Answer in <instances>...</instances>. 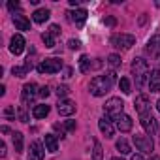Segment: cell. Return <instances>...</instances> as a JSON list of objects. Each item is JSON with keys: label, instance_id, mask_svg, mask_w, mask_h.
<instances>
[{"label": "cell", "instance_id": "obj_43", "mask_svg": "<svg viewBox=\"0 0 160 160\" xmlns=\"http://www.w3.org/2000/svg\"><path fill=\"white\" fill-rule=\"evenodd\" d=\"M156 109H158V111H160V100H158V102H156Z\"/></svg>", "mask_w": 160, "mask_h": 160}, {"label": "cell", "instance_id": "obj_5", "mask_svg": "<svg viewBox=\"0 0 160 160\" xmlns=\"http://www.w3.org/2000/svg\"><path fill=\"white\" fill-rule=\"evenodd\" d=\"M111 45L113 47H117V49H130L134 43H136V38L132 36V34H113L111 36Z\"/></svg>", "mask_w": 160, "mask_h": 160}, {"label": "cell", "instance_id": "obj_41", "mask_svg": "<svg viewBox=\"0 0 160 160\" xmlns=\"http://www.w3.org/2000/svg\"><path fill=\"white\" fill-rule=\"evenodd\" d=\"M64 73H66L64 77H70V75H72V70H70V68H66V72H64Z\"/></svg>", "mask_w": 160, "mask_h": 160}, {"label": "cell", "instance_id": "obj_11", "mask_svg": "<svg viewBox=\"0 0 160 160\" xmlns=\"http://www.w3.org/2000/svg\"><path fill=\"white\" fill-rule=\"evenodd\" d=\"M23 49H25V38H23L21 34H15V36L12 38V42H10V51H12L13 55H21Z\"/></svg>", "mask_w": 160, "mask_h": 160}, {"label": "cell", "instance_id": "obj_24", "mask_svg": "<svg viewBox=\"0 0 160 160\" xmlns=\"http://www.w3.org/2000/svg\"><path fill=\"white\" fill-rule=\"evenodd\" d=\"M13 147L17 152L23 151V134L21 132H13Z\"/></svg>", "mask_w": 160, "mask_h": 160}, {"label": "cell", "instance_id": "obj_28", "mask_svg": "<svg viewBox=\"0 0 160 160\" xmlns=\"http://www.w3.org/2000/svg\"><path fill=\"white\" fill-rule=\"evenodd\" d=\"M92 160H102V145L94 141V151H92Z\"/></svg>", "mask_w": 160, "mask_h": 160}, {"label": "cell", "instance_id": "obj_27", "mask_svg": "<svg viewBox=\"0 0 160 160\" xmlns=\"http://www.w3.org/2000/svg\"><path fill=\"white\" fill-rule=\"evenodd\" d=\"M42 40H43L45 47H55V36H51L49 32H43L42 34Z\"/></svg>", "mask_w": 160, "mask_h": 160}, {"label": "cell", "instance_id": "obj_35", "mask_svg": "<svg viewBox=\"0 0 160 160\" xmlns=\"http://www.w3.org/2000/svg\"><path fill=\"white\" fill-rule=\"evenodd\" d=\"M40 96L47 98V96H49V87H42V89H40Z\"/></svg>", "mask_w": 160, "mask_h": 160}, {"label": "cell", "instance_id": "obj_20", "mask_svg": "<svg viewBox=\"0 0 160 160\" xmlns=\"http://www.w3.org/2000/svg\"><path fill=\"white\" fill-rule=\"evenodd\" d=\"M47 115H49V106H45V104L34 106V109H32V117H34V119H43V117H47Z\"/></svg>", "mask_w": 160, "mask_h": 160}, {"label": "cell", "instance_id": "obj_29", "mask_svg": "<svg viewBox=\"0 0 160 160\" xmlns=\"http://www.w3.org/2000/svg\"><path fill=\"white\" fill-rule=\"evenodd\" d=\"M12 73L15 75V77H25L28 72H27V68L23 66V68H19V66H13V70H12Z\"/></svg>", "mask_w": 160, "mask_h": 160}, {"label": "cell", "instance_id": "obj_13", "mask_svg": "<svg viewBox=\"0 0 160 160\" xmlns=\"http://www.w3.org/2000/svg\"><path fill=\"white\" fill-rule=\"evenodd\" d=\"M68 19L72 23H75L77 27H83V23L87 21V10H75V12H68Z\"/></svg>", "mask_w": 160, "mask_h": 160}, {"label": "cell", "instance_id": "obj_40", "mask_svg": "<svg viewBox=\"0 0 160 160\" xmlns=\"http://www.w3.org/2000/svg\"><path fill=\"white\" fill-rule=\"evenodd\" d=\"M132 160H145V158H143V154H134Z\"/></svg>", "mask_w": 160, "mask_h": 160}, {"label": "cell", "instance_id": "obj_8", "mask_svg": "<svg viewBox=\"0 0 160 160\" xmlns=\"http://www.w3.org/2000/svg\"><path fill=\"white\" fill-rule=\"evenodd\" d=\"M34 96H36V85L34 83H27L23 87V94H21V100H23V106H30L34 102Z\"/></svg>", "mask_w": 160, "mask_h": 160}, {"label": "cell", "instance_id": "obj_14", "mask_svg": "<svg viewBox=\"0 0 160 160\" xmlns=\"http://www.w3.org/2000/svg\"><path fill=\"white\" fill-rule=\"evenodd\" d=\"M115 124H117V128L121 130V132H130L132 130V126H134V121L128 117V115H121V117H117L115 119Z\"/></svg>", "mask_w": 160, "mask_h": 160}, {"label": "cell", "instance_id": "obj_10", "mask_svg": "<svg viewBox=\"0 0 160 160\" xmlns=\"http://www.w3.org/2000/svg\"><path fill=\"white\" fill-rule=\"evenodd\" d=\"M43 154H45V151H43L42 143L40 141H32L30 149H28V160H43Z\"/></svg>", "mask_w": 160, "mask_h": 160}, {"label": "cell", "instance_id": "obj_32", "mask_svg": "<svg viewBox=\"0 0 160 160\" xmlns=\"http://www.w3.org/2000/svg\"><path fill=\"white\" fill-rule=\"evenodd\" d=\"M19 119H21L23 122H27V121H28V115H27V111H25V106H21V108H19Z\"/></svg>", "mask_w": 160, "mask_h": 160}, {"label": "cell", "instance_id": "obj_3", "mask_svg": "<svg viewBox=\"0 0 160 160\" xmlns=\"http://www.w3.org/2000/svg\"><path fill=\"white\" fill-rule=\"evenodd\" d=\"M122 109H124V102H122L121 98H109V100L106 102V106H104L106 115L111 117V119L121 117V115H122Z\"/></svg>", "mask_w": 160, "mask_h": 160}, {"label": "cell", "instance_id": "obj_4", "mask_svg": "<svg viewBox=\"0 0 160 160\" xmlns=\"http://www.w3.org/2000/svg\"><path fill=\"white\" fill-rule=\"evenodd\" d=\"M40 73H57V72H60L62 70V60L60 58H45V60H42L40 64H38V68H36Z\"/></svg>", "mask_w": 160, "mask_h": 160}, {"label": "cell", "instance_id": "obj_39", "mask_svg": "<svg viewBox=\"0 0 160 160\" xmlns=\"http://www.w3.org/2000/svg\"><path fill=\"white\" fill-rule=\"evenodd\" d=\"M0 156H2V158L6 156V145L4 143H0Z\"/></svg>", "mask_w": 160, "mask_h": 160}, {"label": "cell", "instance_id": "obj_26", "mask_svg": "<svg viewBox=\"0 0 160 160\" xmlns=\"http://www.w3.org/2000/svg\"><path fill=\"white\" fill-rule=\"evenodd\" d=\"M119 89H121L124 94H130V81H128V77H121V81H119Z\"/></svg>", "mask_w": 160, "mask_h": 160}, {"label": "cell", "instance_id": "obj_9", "mask_svg": "<svg viewBox=\"0 0 160 160\" xmlns=\"http://www.w3.org/2000/svg\"><path fill=\"white\" fill-rule=\"evenodd\" d=\"M57 109H58V113H60L62 117H70V115L75 113V104H73L72 100H60V102L57 104Z\"/></svg>", "mask_w": 160, "mask_h": 160}, {"label": "cell", "instance_id": "obj_15", "mask_svg": "<svg viewBox=\"0 0 160 160\" xmlns=\"http://www.w3.org/2000/svg\"><path fill=\"white\" fill-rule=\"evenodd\" d=\"M149 91L158 92L160 91V70H152L149 73Z\"/></svg>", "mask_w": 160, "mask_h": 160}, {"label": "cell", "instance_id": "obj_12", "mask_svg": "<svg viewBox=\"0 0 160 160\" xmlns=\"http://www.w3.org/2000/svg\"><path fill=\"white\" fill-rule=\"evenodd\" d=\"M141 119V126H143V130H145V134H149V136H152L154 134V130H156V121H154V117H152V113H149V115H143V117H139Z\"/></svg>", "mask_w": 160, "mask_h": 160}, {"label": "cell", "instance_id": "obj_31", "mask_svg": "<svg viewBox=\"0 0 160 160\" xmlns=\"http://www.w3.org/2000/svg\"><path fill=\"white\" fill-rule=\"evenodd\" d=\"M47 32H49L51 36H58V34H60V28H58V25H51Z\"/></svg>", "mask_w": 160, "mask_h": 160}, {"label": "cell", "instance_id": "obj_25", "mask_svg": "<svg viewBox=\"0 0 160 160\" xmlns=\"http://www.w3.org/2000/svg\"><path fill=\"white\" fill-rule=\"evenodd\" d=\"M108 64L111 66V70H117L121 66V57L119 55H109L108 57Z\"/></svg>", "mask_w": 160, "mask_h": 160}, {"label": "cell", "instance_id": "obj_7", "mask_svg": "<svg viewBox=\"0 0 160 160\" xmlns=\"http://www.w3.org/2000/svg\"><path fill=\"white\" fill-rule=\"evenodd\" d=\"M134 106H136V109H138L139 117H143V115H149V113H151V102H149L147 94H139V96L134 100Z\"/></svg>", "mask_w": 160, "mask_h": 160}, {"label": "cell", "instance_id": "obj_34", "mask_svg": "<svg viewBox=\"0 0 160 160\" xmlns=\"http://www.w3.org/2000/svg\"><path fill=\"white\" fill-rule=\"evenodd\" d=\"M73 128H75V122H73V121H66V122H64V130L70 132V130H73Z\"/></svg>", "mask_w": 160, "mask_h": 160}, {"label": "cell", "instance_id": "obj_6", "mask_svg": "<svg viewBox=\"0 0 160 160\" xmlns=\"http://www.w3.org/2000/svg\"><path fill=\"white\" fill-rule=\"evenodd\" d=\"M134 145L141 152H151L152 147H154V143H152V139H151L149 134H136L134 136Z\"/></svg>", "mask_w": 160, "mask_h": 160}, {"label": "cell", "instance_id": "obj_38", "mask_svg": "<svg viewBox=\"0 0 160 160\" xmlns=\"http://www.w3.org/2000/svg\"><path fill=\"white\" fill-rule=\"evenodd\" d=\"M4 115H6L8 119H12V117L15 115V113H13V108H6V111H4Z\"/></svg>", "mask_w": 160, "mask_h": 160}, {"label": "cell", "instance_id": "obj_42", "mask_svg": "<svg viewBox=\"0 0 160 160\" xmlns=\"http://www.w3.org/2000/svg\"><path fill=\"white\" fill-rule=\"evenodd\" d=\"M156 64H158V68H160V55L156 57Z\"/></svg>", "mask_w": 160, "mask_h": 160}, {"label": "cell", "instance_id": "obj_44", "mask_svg": "<svg viewBox=\"0 0 160 160\" xmlns=\"http://www.w3.org/2000/svg\"><path fill=\"white\" fill-rule=\"evenodd\" d=\"M151 160H160V156H152V158H151Z\"/></svg>", "mask_w": 160, "mask_h": 160}, {"label": "cell", "instance_id": "obj_33", "mask_svg": "<svg viewBox=\"0 0 160 160\" xmlns=\"http://www.w3.org/2000/svg\"><path fill=\"white\" fill-rule=\"evenodd\" d=\"M68 47L70 49H79V47H81V43H79V40H70L68 42Z\"/></svg>", "mask_w": 160, "mask_h": 160}, {"label": "cell", "instance_id": "obj_30", "mask_svg": "<svg viewBox=\"0 0 160 160\" xmlns=\"http://www.w3.org/2000/svg\"><path fill=\"white\" fill-rule=\"evenodd\" d=\"M70 92V89L66 87V85H58V89H57V94H58V98H62V96H66Z\"/></svg>", "mask_w": 160, "mask_h": 160}, {"label": "cell", "instance_id": "obj_21", "mask_svg": "<svg viewBox=\"0 0 160 160\" xmlns=\"http://www.w3.org/2000/svg\"><path fill=\"white\" fill-rule=\"evenodd\" d=\"M49 15H51V12H49L47 8H40V10H36V12H34V15H32V17H34V21H36V23H45V21L49 19Z\"/></svg>", "mask_w": 160, "mask_h": 160}, {"label": "cell", "instance_id": "obj_45", "mask_svg": "<svg viewBox=\"0 0 160 160\" xmlns=\"http://www.w3.org/2000/svg\"><path fill=\"white\" fill-rule=\"evenodd\" d=\"M111 160H122V158H119V156H115V158H111Z\"/></svg>", "mask_w": 160, "mask_h": 160}, {"label": "cell", "instance_id": "obj_19", "mask_svg": "<svg viewBox=\"0 0 160 160\" xmlns=\"http://www.w3.org/2000/svg\"><path fill=\"white\" fill-rule=\"evenodd\" d=\"M43 141H45V149H47L49 152H57V151H58V141H57V136L47 134V136L43 138Z\"/></svg>", "mask_w": 160, "mask_h": 160}, {"label": "cell", "instance_id": "obj_22", "mask_svg": "<svg viewBox=\"0 0 160 160\" xmlns=\"http://www.w3.org/2000/svg\"><path fill=\"white\" fill-rule=\"evenodd\" d=\"M89 70H91V58L87 55H81V58H79V72L87 73Z\"/></svg>", "mask_w": 160, "mask_h": 160}, {"label": "cell", "instance_id": "obj_16", "mask_svg": "<svg viewBox=\"0 0 160 160\" xmlns=\"http://www.w3.org/2000/svg\"><path fill=\"white\" fill-rule=\"evenodd\" d=\"M13 23H15L17 30H28L30 28V21L23 13H13Z\"/></svg>", "mask_w": 160, "mask_h": 160}, {"label": "cell", "instance_id": "obj_18", "mask_svg": "<svg viewBox=\"0 0 160 160\" xmlns=\"http://www.w3.org/2000/svg\"><path fill=\"white\" fill-rule=\"evenodd\" d=\"M147 53H151V55H154V57L160 55V34H156V36H152V38L149 40V43H147Z\"/></svg>", "mask_w": 160, "mask_h": 160}, {"label": "cell", "instance_id": "obj_17", "mask_svg": "<svg viewBox=\"0 0 160 160\" xmlns=\"http://www.w3.org/2000/svg\"><path fill=\"white\" fill-rule=\"evenodd\" d=\"M98 126H100V130H102V134L106 136V138H113V124H111V121L109 119H106V117H102L100 121H98Z\"/></svg>", "mask_w": 160, "mask_h": 160}, {"label": "cell", "instance_id": "obj_2", "mask_svg": "<svg viewBox=\"0 0 160 160\" xmlns=\"http://www.w3.org/2000/svg\"><path fill=\"white\" fill-rule=\"evenodd\" d=\"M132 73L136 77V87L141 89L143 83H145V77H149V62L143 60V58H134L132 62Z\"/></svg>", "mask_w": 160, "mask_h": 160}, {"label": "cell", "instance_id": "obj_37", "mask_svg": "<svg viewBox=\"0 0 160 160\" xmlns=\"http://www.w3.org/2000/svg\"><path fill=\"white\" fill-rule=\"evenodd\" d=\"M104 23H106L108 27H115V19H113V17H106V19H104Z\"/></svg>", "mask_w": 160, "mask_h": 160}, {"label": "cell", "instance_id": "obj_23", "mask_svg": "<svg viewBox=\"0 0 160 160\" xmlns=\"http://www.w3.org/2000/svg\"><path fill=\"white\" fill-rule=\"evenodd\" d=\"M115 147H117V151H121L122 154H130V152H132V149H130L128 141H126V139H122V138L117 141V145H115Z\"/></svg>", "mask_w": 160, "mask_h": 160}, {"label": "cell", "instance_id": "obj_36", "mask_svg": "<svg viewBox=\"0 0 160 160\" xmlns=\"http://www.w3.org/2000/svg\"><path fill=\"white\" fill-rule=\"evenodd\" d=\"M8 8L13 12V10H17L19 8V2H13V0H10V2H8Z\"/></svg>", "mask_w": 160, "mask_h": 160}, {"label": "cell", "instance_id": "obj_1", "mask_svg": "<svg viewBox=\"0 0 160 160\" xmlns=\"http://www.w3.org/2000/svg\"><path fill=\"white\" fill-rule=\"evenodd\" d=\"M113 81H115V72H108L106 75H96L89 85V91L92 96H104L111 89Z\"/></svg>", "mask_w": 160, "mask_h": 160}]
</instances>
